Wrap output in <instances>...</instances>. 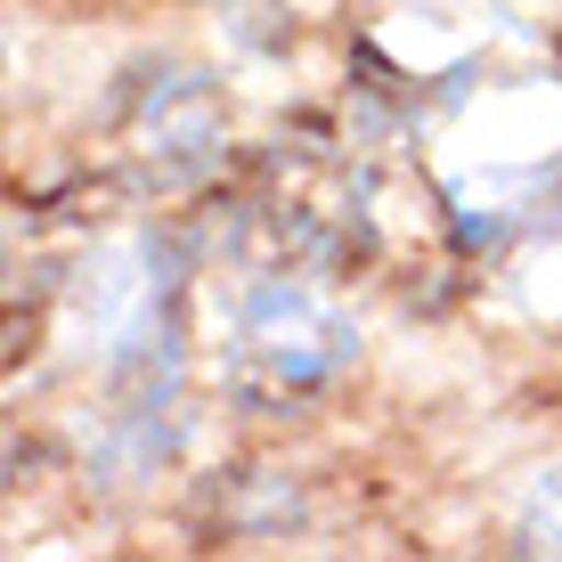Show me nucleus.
Wrapping results in <instances>:
<instances>
[{
	"label": "nucleus",
	"mask_w": 562,
	"mask_h": 562,
	"mask_svg": "<svg viewBox=\"0 0 562 562\" xmlns=\"http://www.w3.org/2000/svg\"><path fill=\"white\" fill-rule=\"evenodd\" d=\"M521 530H530V547H547V554H562V473H554L547 490L530 497V521H521Z\"/></svg>",
	"instance_id": "nucleus-1"
}]
</instances>
